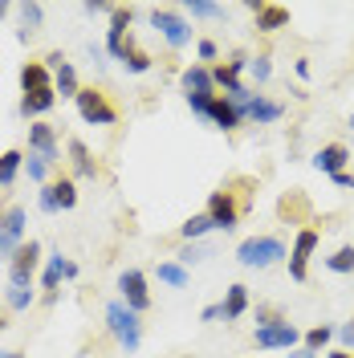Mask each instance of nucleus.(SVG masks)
<instances>
[{
    "label": "nucleus",
    "mask_w": 354,
    "mask_h": 358,
    "mask_svg": "<svg viewBox=\"0 0 354 358\" xmlns=\"http://www.w3.org/2000/svg\"><path fill=\"white\" fill-rule=\"evenodd\" d=\"M338 342H342V350H354V317L338 330Z\"/></svg>",
    "instance_id": "nucleus-43"
},
{
    "label": "nucleus",
    "mask_w": 354,
    "mask_h": 358,
    "mask_svg": "<svg viewBox=\"0 0 354 358\" xmlns=\"http://www.w3.org/2000/svg\"><path fill=\"white\" fill-rule=\"evenodd\" d=\"M57 106V90H33V94H21V118H29V122H41V114H49Z\"/></svg>",
    "instance_id": "nucleus-15"
},
{
    "label": "nucleus",
    "mask_w": 354,
    "mask_h": 358,
    "mask_svg": "<svg viewBox=\"0 0 354 358\" xmlns=\"http://www.w3.org/2000/svg\"><path fill=\"white\" fill-rule=\"evenodd\" d=\"M187 13H192V17H204V21H216V17H224V4H212V0H187Z\"/></svg>",
    "instance_id": "nucleus-34"
},
{
    "label": "nucleus",
    "mask_w": 354,
    "mask_h": 358,
    "mask_svg": "<svg viewBox=\"0 0 354 358\" xmlns=\"http://www.w3.org/2000/svg\"><path fill=\"white\" fill-rule=\"evenodd\" d=\"M8 306L13 310H29L33 306V289H8Z\"/></svg>",
    "instance_id": "nucleus-39"
},
{
    "label": "nucleus",
    "mask_w": 354,
    "mask_h": 358,
    "mask_svg": "<svg viewBox=\"0 0 354 358\" xmlns=\"http://www.w3.org/2000/svg\"><path fill=\"white\" fill-rule=\"evenodd\" d=\"M351 187H354V176H351Z\"/></svg>",
    "instance_id": "nucleus-54"
},
{
    "label": "nucleus",
    "mask_w": 354,
    "mask_h": 358,
    "mask_svg": "<svg viewBox=\"0 0 354 358\" xmlns=\"http://www.w3.org/2000/svg\"><path fill=\"white\" fill-rule=\"evenodd\" d=\"M322 245V232L318 228H297V236H293V248H289V277L302 285V281H310V261L313 252Z\"/></svg>",
    "instance_id": "nucleus-3"
},
{
    "label": "nucleus",
    "mask_w": 354,
    "mask_h": 358,
    "mask_svg": "<svg viewBox=\"0 0 354 358\" xmlns=\"http://www.w3.org/2000/svg\"><path fill=\"white\" fill-rule=\"evenodd\" d=\"M24 167H29V179H33V183H41V187H45V176H49V163H45V159H37V155H29V159H24Z\"/></svg>",
    "instance_id": "nucleus-38"
},
{
    "label": "nucleus",
    "mask_w": 354,
    "mask_h": 358,
    "mask_svg": "<svg viewBox=\"0 0 354 358\" xmlns=\"http://www.w3.org/2000/svg\"><path fill=\"white\" fill-rule=\"evenodd\" d=\"M118 289H122V306H127V310H134V313L151 310L147 273H139V268H122V273H118Z\"/></svg>",
    "instance_id": "nucleus-7"
},
{
    "label": "nucleus",
    "mask_w": 354,
    "mask_h": 358,
    "mask_svg": "<svg viewBox=\"0 0 354 358\" xmlns=\"http://www.w3.org/2000/svg\"><path fill=\"white\" fill-rule=\"evenodd\" d=\"M53 86V69L45 62H24L21 66V94H33V90H49Z\"/></svg>",
    "instance_id": "nucleus-19"
},
{
    "label": "nucleus",
    "mask_w": 354,
    "mask_h": 358,
    "mask_svg": "<svg viewBox=\"0 0 354 358\" xmlns=\"http://www.w3.org/2000/svg\"><path fill=\"white\" fill-rule=\"evenodd\" d=\"M281 114H285V106L281 102H273V98H253L248 102V110H244V118L248 122H257V127H269V122H281Z\"/></svg>",
    "instance_id": "nucleus-17"
},
{
    "label": "nucleus",
    "mask_w": 354,
    "mask_h": 358,
    "mask_svg": "<svg viewBox=\"0 0 354 358\" xmlns=\"http://www.w3.org/2000/svg\"><path fill=\"white\" fill-rule=\"evenodd\" d=\"M4 17H8V4H0V21H4Z\"/></svg>",
    "instance_id": "nucleus-51"
},
{
    "label": "nucleus",
    "mask_w": 354,
    "mask_h": 358,
    "mask_svg": "<svg viewBox=\"0 0 354 358\" xmlns=\"http://www.w3.org/2000/svg\"><path fill=\"white\" fill-rule=\"evenodd\" d=\"M334 334H338V330L322 322V326H313V330H306V334H302V350H310V355H322V350L330 346V338H334Z\"/></svg>",
    "instance_id": "nucleus-27"
},
{
    "label": "nucleus",
    "mask_w": 354,
    "mask_h": 358,
    "mask_svg": "<svg viewBox=\"0 0 354 358\" xmlns=\"http://www.w3.org/2000/svg\"><path fill=\"white\" fill-rule=\"evenodd\" d=\"M179 82H183V94L192 98V94H216V82H212V69L208 66H187L179 73Z\"/></svg>",
    "instance_id": "nucleus-18"
},
{
    "label": "nucleus",
    "mask_w": 354,
    "mask_h": 358,
    "mask_svg": "<svg viewBox=\"0 0 354 358\" xmlns=\"http://www.w3.org/2000/svg\"><path fill=\"white\" fill-rule=\"evenodd\" d=\"M289 358H318V355H310V350H289Z\"/></svg>",
    "instance_id": "nucleus-49"
},
{
    "label": "nucleus",
    "mask_w": 354,
    "mask_h": 358,
    "mask_svg": "<svg viewBox=\"0 0 354 358\" xmlns=\"http://www.w3.org/2000/svg\"><path fill=\"white\" fill-rule=\"evenodd\" d=\"M253 342H257V350H293L302 342V334L293 322H281V326H257Z\"/></svg>",
    "instance_id": "nucleus-9"
},
{
    "label": "nucleus",
    "mask_w": 354,
    "mask_h": 358,
    "mask_svg": "<svg viewBox=\"0 0 354 358\" xmlns=\"http://www.w3.org/2000/svg\"><path fill=\"white\" fill-rule=\"evenodd\" d=\"M216 224L208 220V212H196V216H187V220L179 224V241L183 245H199V236H208Z\"/></svg>",
    "instance_id": "nucleus-22"
},
{
    "label": "nucleus",
    "mask_w": 354,
    "mask_h": 358,
    "mask_svg": "<svg viewBox=\"0 0 354 358\" xmlns=\"http://www.w3.org/2000/svg\"><path fill=\"white\" fill-rule=\"evenodd\" d=\"M351 131H354V114H351Z\"/></svg>",
    "instance_id": "nucleus-53"
},
{
    "label": "nucleus",
    "mask_w": 354,
    "mask_h": 358,
    "mask_svg": "<svg viewBox=\"0 0 354 358\" xmlns=\"http://www.w3.org/2000/svg\"><path fill=\"white\" fill-rule=\"evenodd\" d=\"M0 232H13L17 241H24V208L21 203H13V208L0 216Z\"/></svg>",
    "instance_id": "nucleus-31"
},
{
    "label": "nucleus",
    "mask_w": 354,
    "mask_h": 358,
    "mask_svg": "<svg viewBox=\"0 0 354 358\" xmlns=\"http://www.w3.org/2000/svg\"><path fill=\"white\" fill-rule=\"evenodd\" d=\"M62 277H69V281H73V277H78V265H73V261H66V265H62Z\"/></svg>",
    "instance_id": "nucleus-47"
},
{
    "label": "nucleus",
    "mask_w": 354,
    "mask_h": 358,
    "mask_svg": "<svg viewBox=\"0 0 354 358\" xmlns=\"http://www.w3.org/2000/svg\"><path fill=\"white\" fill-rule=\"evenodd\" d=\"M37 203H41V212H49V216L57 212V200H53V192H49V183L41 187V196H37Z\"/></svg>",
    "instance_id": "nucleus-42"
},
{
    "label": "nucleus",
    "mask_w": 354,
    "mask_h": 358,
    "mask_svg": "<svg viewBox=\"0 0 354 358\" xmlns=\"http://www.w3.org/2000/svg\"><path fill=\"white\" fill-rule=\"evenodd\" d=\"M248 8H253V17H257V33H277V29H285L289 24V8L285 4L257 0V4H248Z\"/></svg>",
    "instance_id": "nucleus-14"
},
{
    "label": "nucleus",
    "mask_w": 354,
    "mask_h": 358,
    "mask_svg": "<svg viewBox=\"0 0 354 358\" xmlns=\"http://www.w3.org/2000/svg\"><path fill=\"white\" fill-rule=\"evenodd\" d=\"M62 265H66V257H62V252H57V257H49V268H45V277H41V285L49 289V293H45L49 301H57V285H62Z\"/></svg>",
    "instance_id": "nucleus-30"
},
{
    "label": "nucleus",
    "mask_w": 354,
    "mask_h": 358,
    "mask_svg": "<svg viewBox=\"0 0 354 358\" xmlns=\"http://www.w3.org/2000/svg\"><path fill=\"white\" fill-rule=\"evenodd\" d=\"M204 212H208V220L216 224L220 232H232V228H236V220H241V203H236V192H228V187L212 192Z\"/></svg>",
    "instance_id": "nucleus-8"
},
{
    "label": "nucleus",
    "mask_w": 354,
    "mask_h": 358,
    "mask_svg": "<svg viewBox=\"0 0 354 358\" xmlns=\"http://www.w3.org/2000/svg\"><path fill=\"white\" fill-rule=\"evenodd\" d=\"M73 106L82 114V122H90V127H114V122H118V110L111 106V98L94 86L82 90V94L73 98Z\"/></svg>",
    "instance_id": "nucleus-4"
},
{
    "label": "nucleus",
    "mask_w": 354,
    "mask_h": 358,
    "mask_svg": "<svg viewBox=\"0 0 354 358\" xmlns=\"http://www.w3.org/2000/svg\"><path fill=\"white\" fill-rule=\"evenodd\" d=\"M21 21H24V29H21V41H29L37 29H41V21H45V8L41 4H21Z\"/></svg>",
    "instance_id": "nucleus-32"
},
{
    "label": "nucleus",
    "mask_w": 354,
    "mask_h": 358,
    "mask_svg": "<svg viewBox=\"0 0 354 358\" xmlns=\"http://www.w3.org/2000/svg\"><path fill=\"white\" fill-rule=\"evenodd\" d=\"M131 21H134V8H131V4H127V8H122V4H114V13H111V29H106V53H111L114 62H118L122 45L131 41V33H127V29H131Z\"/></svg>",
    "instance_id": "nucleus-11"
},
{
    "label": "nucleus",
    "mask_w": 354,
    "mask_h": 358,
    "mask_svg": "<svg viewBox=\"0 0 354 358\" xmlns=\"http://www.w3.org/2000/svg\"><path fill=\"white\" fill-rule=\"evenodd\" d=\"M220 313H224V322H241L244 313H248V285H228V293H224V301H220Z\"/></svg>",
    "instance_id": "nucleus-20"
},
{
    "label": "nucleus",
    "mask_w": 354,
    "mask_h": 358,
    "mask_svg": "<svg viewBox=\"0 0 354 358\" xmlns=\"http://www.w3.org/2000/svg\"><path fill=\"white\" fill-rule=\"evenodd\" d=\"M4 330H8V322H4V317H0V334H4Z\"/></svg>",
    "instance_id": "nucleus-52"
},
{
    "label": "nucleus",
    "mask_w": 354,
    "mask_h": 358,
    "mask_svg": "<svg viewBox=\"0 0 354 358\" xmlns=\"http://www.w3.org/2000/svg\"><path fill=\"white\" fill-rule=\"evenodd\" d=\"M118 62L127 66V73H147V69H151V62H155V57H151L147 49H139V45H134V41H127V45H122V53H118Z\"/></svg>",
    "instance_id": "nucleus-24"
},
{
    "label": "nucleus",
    "mask_w": 354,
    "mask_h": 358,
    "mask_svg": "<svg viewBox=\"0 0 354 358\" xmlns=\"http://www.w3.org/2000/svg\"><path fill=\"white\" fill-rule=\"evenodd\" d=\"M346 163H351V151H346L342 143H326V147L313 155V167H318L322 176H330V179L342 176V171H346Z\"/></svg>",
    "instance_id": "nucleus-16"
},
{
    "label": "nucleus",
    "mask_w": 354,
    "mask_h": 358,
    "mask_svg": "<svg viewBox=\"0 0 354 358\" xmlns=\"http://www.w3.org/2000/svg\"><path fill=\"white\" fill-rule=\"evenodd\" d=\"M277 216L285 224L310 228V200H306V192H285V196L277 200Z\"/></svg>",
    "instance_id": "nucleus-13"
},
{
    "label": "nucleus",
    "mask_w": 354,
    "mask_h": 358,
    "mask_svg": "<svg viewBox=\"0 0 354 358\" xmlns=\"http://www.w3.org/2000/svg\"><path fill=\"white\" fill-rule=\"evenodd\" d=\"M82 8H86L90 17H94V13H114V4H102V0H86Z\"/></svg>",
    "instance_id": "nucleus-45"
},
{
    "label": "nucleus",
    "mask_w": 354,
    "mask_h": 358,
    "mask_svg": "<svg viewBox=\"0 0 354 358\" xmlns=\"http://www.w3.org/2000/svg\"><path fill=\"white\" fill-rule=\"evenodd\" d=\"M244 69H248V57H241V53H236V57H232V62H224V66H216L212 69V82H216V90H224V94H228V98H236V94H244V82H241V73Z\"/></svg>",
    "instance_id": "nucleus-12"
},
{
    "label": "nucleus",
    "mask_w": 354,
    "mask_h": 358,
    "mask_svg": "<svg viewBox=\"0 0 354 358\" xmlns=\"http://www.w3.org/2000/svg\"><path fill=\"white\" fill-rule=\"evenodd\" d=\"M248 69H253L257 86H261V82H269V73H273V66H269V57H257V62H248Z\"/></svg>",
    "instance_id": "nucleus-41"
},
{
    "label": "nucleus",
    "mask_w": 354,
    "mask_h": 358,
    "mask_svg": "<svg viewBox=\"0 0 354 358\" xmlns=\"http://www.w3.org/2000/svg\"><path fill=\"white\" fill-rule=\"evenodd\" d=\"M204 257H208V248H204V245H179V252H176V261H179L183 268H187V265H199Z\"/></svg>",
    "instance_id": "nucleus-35"
},
{
    "label": "nucleus",
    "mask_w": 354,
    "mask_h": 358,
    "mask_svg": "<svg viewBox=\"0 0 354 358\" xmlns=\"http://www.w3.org/2000/svg\"><path fill=\"white\" fill-rule=\"evenodd\" d=\"M159 281H163V285H171V289H183V285H187V281H192V277H187V268L179 265V261H159Z\"/></svg>",
    "instance_id": "nucleus-29"
},
{
    "label": "nucleus",
    "mask_w": 354,
    "mask_h": 358,
    "mask_svg": "<svg viewBox=\"0 0 354 358\" xmlns=\"http://www.w3.org/2000/svg\"><path fill=\"white\" fill-rule=\"evenodd\" d=\"M151 29H155L171 49H183V45L192 41V24L183 21L179 13H171V8H151Z\"/></svg>",
    "instance_id": "nucleus-6"
},
{
    "label": "nucleus",
    "mask_w": 354,
    "mask_h": 358,
    "mask_svg": "<svg viewBox=\"0 0 354 358\" xmlns=\"http://www.w3.org/2000/svg\"><path fill=\"white\" fill-rule=\"evenodd\" d=\"M236 261L244 268H273V265H281V261H289V252H285L281 236H248L236 248Z\"/></svg>",
    "instance_id": "nucleus-1"
},
{
    "label": "nucleus",
    "mask_w": 354,
    "mask_h": 358,
    "mask_svg": "<svg viewBox=\"0 0 354 358\" xmlns=\"http://www.w3.org/2000/svg\"><path fill=\"white\" fill-rule=\"evenodd\" d=\"M21 167H24V151H4L0 155V187H8V183H17V176H21Z\"/></svg>",
    "instance_id": "nucleus-28"
},
{
    "label": "nucleus",
    "mask_w": 354,
    "mask_h": 358,
    "mask_svg": "<svg viewBox=\"0 0 354 358\" xmlns=\"http://www.w3.org/2000/svg\"><path fill=\"white\" fill-rule=\"evenodd\" d=\"M49 192H53V200H57V212H69V208H78V183L69 176L53 179L49 183Z\"/></svg>",
    "instance_id": "nucleus-26"
},
{
    "label": "nucleus",
    "mask_w": 354,
    "mask_h": 358,
    "mask_svg": "<svg viewBox=\"0 0 354 358\" xmlns=\"http://www.w3.org/2000/svg\"><path fill=\"white\" fill-rule=\"evenodd\" d=\"M90 57H94V66L98 69H106V57H111V53H106L102 45H90Z\"/></svg>",
    "instance_id": "nucleus-44"
},
{
    "label": "nucleus",
    "mask_w": 354,
    "mask_h": 358,
    "mask_svg": "<svg viewBox=\"0 0 354 358\" xmlns=\"http://www.w3.org/2000/svg\"><path fill=\"white\" fill-rule=\"evenodd\" d=\"M0 358H24V355H21V350H4Z\"/></svg>",
    "instance_id": "nucleus-50"
},
{
    "label": "nucleus",
    "mask_w": 354,
    "mask_h": 358,
    "mask_svg": "<svg viewBox=\"0 0 354 358\" xmlns=\"http://www.w3.org/2000/svg\"><path fill=\"white\" fill-rule=\"evenodd\" d=\"M106 326H111V334L118 338V346H122L127 355L139 350V342H143V322H139L134 310H127L122 301H111V306H106Z\"/></svg>",
    "instance_id": "nucleus-2"
},
{
    "label": "nucleus",
    "mask_w": 354,
    "mask_h": 358,
    "mask_svg": "<svg viewBox=\"0 0 354 358\" xmlns=\"http://www.w3.org/2000/svg\"><path fill=\"white\" fill-rule=\"evenodd\" d=\"M212 102H216V94H192V98H187L192 114H199V118H208V114H212Z\"/></svg>",
    "instance_id": "nucleus-37"
},
{
    "label": "nucleus",
    "mask_w": 354,
    "mask_h": 358,
    "mask_svg": "<svg viewBox=\"0 0 354 358\" xmlns=\"http://www.w3.org/2000/svg\"><path fill=\"white\" fill-rule=\"evenodd\" d=\"M37 265H41V245L37 241H29V245L17 248V257L8 261V289H33Z\"/></svg>",
    "instance_id": "nucleus-5"
},
{
    "label": "nucleus",
    "mask_w": 354,
    "mask_h": 358,
    "mask_svg": "<svg viewBox=\"0 0 354 358\" xmlns=\"http://www.w3.org/2000/svg\"><path fill=\"white\" fill-rule=\"evenodd\" d=\"M208 122H212V127H220V131H236V127L244 122V114L236 110V106H232V102H228L224 94H216V102H212V114H208Z\"/></svg>",
    "instance_id": "nucleus-21"
},
{
    "label": "nucleus",
    "mask_w": 354,
    "mask_h": 358,
    "mask_svg": "<svg viewBox=\"0 0 354 358\" xmlns=\"http://www.w3.org/2000/svg\"><path fill=\"white\" fill-rule=\"evenodd\" d=\"M326 358H354V350H342L338 346V350H326Z\"/></svg>",
    "instance_id": "nucleus-48"
},
{
    "label": "nucleus",
    "mask_w": 354,
    "mask_h": 358,
    "mask_svg": "<svg viewBox=\"0 0 354 358\" xmlns=\"http://www.w3.org/2000/svg\"><path fill=\"white\" fill-rule=\"evenodd\" d=\"M53 90H57L62 98H78V94H82V86H78V69L69 66V62H62V66L53 69Z\"/></svg>",
    "instance_id": "nucleus-25"
},
{
    "label": "nucleus",
    "mask_w": 354,
    "mask_h": 358,
    "mask_svg": "<svg viewBox=\"0 0 354 358\" xmlns=\"http://www.w3.org/2000/svg\"><path fill=\"white\" fill-rule=\"evenodd\" d=\"M29 155H37L49 167H57L62 151H57V131L49 122H29Z\"/></svg>",
    "instance_id": "nucleus-10"
},
{
    "label": "nucleus",
    "mask_w": 354,
    "mask_h": 358,
    "mask_svg": "<svg viewBox=\"0 0 354 358\" xmlns=\"http://www.w3.org/2000/svg\"><path fill=\"white\" fill-rule=\"evenodd\" d=\"M196 53H199V62H216V57H220V45L212 41V37H204V41L196 45Z\"/></svg>",
    "instance_id": "nucleus-40"
},
{
    "label": "nucleus",
    "mask_w": 354,
    "mask_h": 358,
    "mask_svg": "<svg viewBox=\"0 0 354 358\" xmlns=\"http://www.w3.org/2000/svg\"><path fill=\"white\" fill-rule=\"evenodd\" d=\"M281 322H289V317L277 306H257V326H281Z\"/></svg>",
    "instance_id": "nucleus-36"
},
{
    "label": "nucleus",
    "mask_w": 354,
    "mask_h": 358,
    "mask_svg": "<svg viewBox=\"0 0 354 358\" xmlns=\"http://www.w3.org/2000/svg\"><path fill=\"white\" fill-rule=\"evenodd\" d=\"M220 306H204V313H199V322H220Z\"/></svg>",
    "instance_id": "nucleus-46"
},
{
    "label": "nucleus",
    "mask_w": 354,
    "mask_h": 358,
    "mask_svg": "<svg viewBox=\"0 0 354 358\" xmlns=\"http://www.w3.org/2000/svg\"><path fill=\"white\" fill-rule=\"evenodd\" d=\"M69 159H73V171H78L82 179L98 176V163H94V155H90V147L82 143V138H69Z\"/></svg>",
    "instance_id": "nucleus-23"
},
{
    "label": "nucleus",
    "mask_w": 354,
    "mask_h": 358,
    "mask_svg": "<svg viewBox=\"0 0 354 358\" xmlns=\"http://www.w3.org/2000/svg\"><path fill=\"white\" fill-rule=\"evenodd\" d=\"M326 268L330 273H354V245H342L334 257H326Z\"/></svg>",
    "instance_id": "nucleus-33"
}]
</instances>
